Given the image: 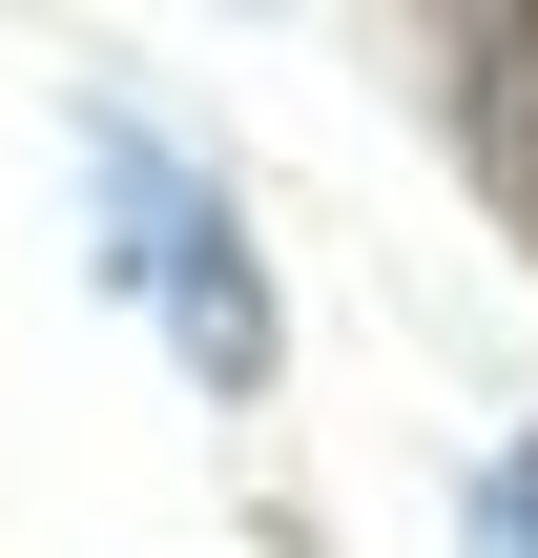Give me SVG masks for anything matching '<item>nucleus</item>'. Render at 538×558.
Segmentation results:
<instances>
[{
    "instance_id": "f03ea898",
    "label": "nucleus",
    "mask_w": 538,
    "mask_h": 558,
    "mask_svg": "<svg viewBox=\"0 0 538 558\" xmlns=\"http://www.w3.org/2000/svg\"><path fill=\"white\" fill-rule=\"evenodd\" d=\"M477 558H538V435H518V456H477Z\"/></svg>"
},
{
    "instance_id": "f257e3e1",
    "label": "nucleus",
    "mask_w": 538,
    "mask_h": 558,
    "mask_svg": "<svg viewBox=\"0 0 538 558\" xmlns=\"http://www.w3.org/2000/svg\"><path fill=\"white\" fill-rule=\"evenodd\" d=\"M104 207H124V248H104V269L145 290V331H166L207 393H270V352H290V331H270V269H249L228 186H207V166H166L145 124H104Z\"/></svg>"
}]
</instances>
